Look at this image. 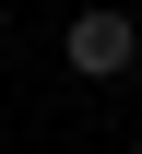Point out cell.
Listing matches in <instances>:
<instances>
[{
    "mask_svg": "<svg viewBox=\"0 0 142 154\" xmlns=\"http://www.w3.org/2000/svg\"><path fill=\"white\" fill-rule=\"evenodd\" d=\"M59 48H71V71H83V83H119L130 59H142V24L119 12V0H95V12H71V36H59Z\"/></svg>",
    "mask_w": 142,
    "mask_h": 154,
    "instance_id": "1",
    "label": "cell"
},
{
    "mask_svg": "<svg viewBox=\"0 0 142 154\" xmlns=\"http://www.w3.org/2000/svg\"><path fill=\"white\" fill-rule=\"evenodd\" d=\"M0 36H12V24H0Z\"/></svg>",
    "mask_w": 142,
    "mask_h": 154,
    "instance_id": "2",
    "label": "cell"
},
{
    "mask_svg": "<svg viewBox=\"0 0 142 154\" xmlns=\"http://www.w3.org/2000/svg\"><path fill=\"white\" fill-rule=\"evenodd\" d=\"M130 154H142V142H130Z\"/></svg>",
    "mask_w": 142,
    "mask_h": 154,
    "instance_id": "3",
    "label": "cell"
}]
</instances>
